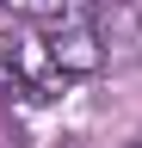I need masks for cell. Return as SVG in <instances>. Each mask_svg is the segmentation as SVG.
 Here are the masks:
<instances>
[{
  "mask_svg": "<svg viewBox=\"0 0 142 148\" xmlns=\"http://www.w3.org/2000/svg\"><path fill=\"white\" fill-rule=\"evenodd\" d=\"M62 86H68V74L56 68L43 37H0V99L49 105Z\"/></svg>",
  "mask_w": 142,
  "mask_h": 148,
  "instance_id": "obj_1",
  "label": "cell"
},
{
  "mask_svg": "<svg viewBox=\"0 0 142 148\" xmlns=\"http://www.w3.org/2000/svg\"><path fill=\"white\" fill-rule=\"evenodd\" d=\"M130 148H142V142H130Z\"/></svg>",
  "mask_w": 142,
  "mask_h": 148,
  "instance_id": "obj_5",
  "label": "cell"
},
{
  "mask_svg": "<svg viewBox=\"0 0 142 148\" xmlns=\"http://www.w3.org/2000/svg\"><path fill=\"white\" fill-rule=\"evenodd\" d=\"M0 6L19 18H37V25H62V18H86L93 0H0Z\"/></svg>",
  "mask_w": 142,
  "mask_h": 148,
  "instance_id": "obj_3",
  "label": "cell"
},
{
  "mask_svg": "<svg viewBox=\"0 0 142 148\" xmlns=\"http://www.w3.org/2000/svg\"><path fill=\"white\" fill-rule=\"evenodd\" d=\"M0 148H19V142H0Z\"/></svg>",
  "mask_w": 142,
  "mask_h": 148,
  "instance_id": "obj_4",
  "label": "cell"
},
{
  "mask_svg": "<svg viewBox=\"0 0 142 148\" xmlns=\"http://www.w3.org/2000/svg\"><path fill=\"white\" fill-rule=\"evenodd\" d=\"M43 43H49V56H56L62 74H99V62H105V43H99L93 18H62V25H43Z\"/></svg>",
  "mask_w": 142,
  "mask_h": 148,
  "instance_id": "obj_2",
  "label": "cell"
}]
</instances>
